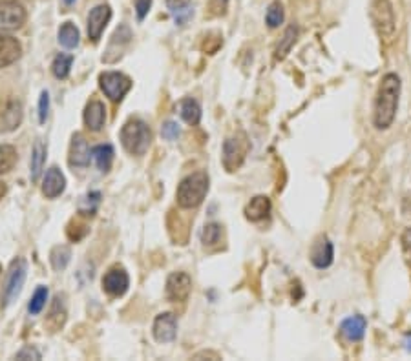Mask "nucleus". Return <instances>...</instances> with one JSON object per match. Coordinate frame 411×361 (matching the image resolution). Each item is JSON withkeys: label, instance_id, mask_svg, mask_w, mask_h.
<instances>
[{"label": "nucleus", "instance_id": "39", "mask_svg": "<svg viewBox=\"0 0 411 361\" xmlns=\"http://www.w3.org/2000/svg\"><path fill=\"white\" fill-rule=\"evenodd\" d=\"M48 111H50V95H48V92H42L41 101H39V120H41V125L46 122Z\"/></svg>", "mask_w": 411, "mask_h": 361}, {"label": "nucleus", "instance_id": "17", "mask_svg": "<svg viewBox=\"0 0 411 361\" xmlns=\"http://www.w3.org/2000/svg\"><path fill=\"white\" fill-rule=\"evenodd\" d=\"M66 316H68V311H66V303L65 296H55L53 303H51V309L46 316V321H44V327H46L50 332H57L65 327L66 323Z\"/></svg>", "mask_w": 411, "mask_h": 361}, {"label": "nucleus", "instance_id": "12", "mask_svg": "<svg viewBox=\"0 0 411 361\" xmlns=\"http://www.w3.org/2000/svg\"><path fill=\"white\" fill-rule=\"evenodd\" d=\"M335 257V248L333 243L329 241V237L320 236L318 239L314 241L313 248H311V263H313L314 269L323 270L333 264Z\"/></svg>", "mask_w": 411, "mask_h": 361}, {"label": "nucleus", "instance_id": "22", "mask_svg": "<svg viewBox=\"0 0 411 361\" xmlns=\"http://www.w3.org/2000/svg\"><path fill=\"white\" fill-rule=\"evenodd\" d=\"M180 113L183 120L190 126L199 125V120H201V106L194 99H183L180 104Z\"/></svg>", "mask_w": 411, "mask_h": 361}, {"label": "nucleus", "instance_id": "4", "mask_svg": "<svg viewBox=\"0 0 411 361\" xmlns=\"http://www.w3.org/2000/svg\"><path fill=\"white\" fill-rule=\"evenodd\" d=\"M371 22L375 31L379 33L380 41L391 42L397 31V20H395V10L389 0H373L370 10Z\"/></svg>", "mask_w": 411, "mask_h": 361}, {"label": "nucleus", "instance_id": "8", "mask_svg": "<svg viewBox=\"0 0 411 361\" xmlns=\"http://www.w3.org/2000/svg\"><path fill=\"white\" fill-rule=\"evenodd\" d=\"M99 84H101V90L105 92L110 101L119 102L123 101L126 93L132 88V80L123 73H117V71H107L99 77Z\"/></svg>", "mask_w": 411, "mask_h": 361}, {"label": "nucleus", "instance_id": "29", "mask_svg": "<svg viewBox=\"0 0 411 361\" xmlns=\"http://www.w3.org/2000/svg\"><path fill=\"white\" fill-rule=\"evenodd\" d=\"M59 42L68 50H74L79 44V29L72 22H65L59 28Z\"/></svg>", "mask_w": 411, "mask_h": 361}, {"label": "nucleus", "instance_id": "48", "mask_svg": "<svg viewBox=\"0 0 411 361\" xmlns=\"http://www.w3.org/2000/svg\"><path fill=\"white\" fill-rule=\"evenodd\" d=\"M0 272H2V269H0Z\"/></svg>", "mask_w": 411, "mask_h": 361}, {"label": "nucleus", "instance_id": "32", "mask_svg": "<svg viewBox=\"0 0 411 361\" xmlns=\"http://www.w3.org/2000/svg\"><path fill=\"white\" fill-rule=\"evenodd\" d=\"M283 17H285V15H283L282 2H280V0H274L273 4L267 8V13H265V22H267L269 28L274 29L283 22Z\"/></svg>", "mask_w": 411, "mask_h": 361}, {"label": "nucleus", "instance_id": "5", "mask_svg": "<svg viewBox=\"0 0 411 361\" xmlns=\"http://www.w3.org/2000/svg\"><path fill=\"white\" fill-rule=\"evenodd\" d=\"M250 150V141L245 132H236L223 143V167L227 171L240 170Z\"/></svg>", "mask_w": 411, "mask_h": 361}, {"label": "nucleus", "instance_id": "27", "mask_svg": "<svg viewBox=\"0 0 411 361\" xmlns=\"http://www.w3.org/2000/svg\"><path fill=\"white\" fill-rule=\"evenodd\" d=\"M296 37H298V28H296V26H289V28L285 29V33H283V37H282V41H280V44H278L276 53H274L276 60L285 59L287 53H289V51H291V48L295 46Z\"/></svg>", "mask_w": 411, "mask_h": 361}, {"label": "nucleus", "instance_id": "40", "mask_svg": "<svg viewBox=\"0 0 411 361\" xmlns=\"http://www.w3.org/2000/svg\"><path fill=\"white\" fill-rule=\"evenodd\" d=\"M152 8V0H135V13H137L139 20H144V17L148 15Z\"/></svg>", "mask_w": 411, "mask_h": 361}, {"label": "nucleus", "instance_id": "3", "mask_svg": "<svg viewBox=\"0 0 411 361\" xmlns=\"http://www.w3.org/2000/svg\"><path fill=\"white\" fill-rule=\"evenodd\" d=\"M121 143L132 155H143L152 143V132L144 120L132 119L121 130Z\"/></svg>", "mask_w": 411, "mask_h": 361}, {"label": "nucleus", "instance_id": "30", "mask_svg": "<svg viewBox=\"0 0 411 361\" xmlns=\"http://www.w3.org/2000/svg\"><path fill=\"white\" fill-rule=\"evenodd\" d=\"M17 159H19L17 150L11 144H0V174L13 170Z\"/></svg>", "mask_w": 411, "mask_h": 361}, {"label": "nucleus", "instance_id": "16", "mask_svg": "<svg viewBox=\"0 0 411 361\" xmlns=\"http://www.w3.org/2000/svg\"><path fill=\"white\" fill-rule=\"evenodd\" d=\"M66 188V179L62 176V171L57 167H51L44 176V183H42V194L46 195L48 199H55L59 197Z\"/></svg>", "mask_w": 411, "mask_h": 361}, {"label": "nucleus", "instance_id": "28", "mask_svg": "<svg viewBox=\"0 0 411 361\" xmlns=\"http://www.w3.org/2000/svg\"><path fill=\"white\" fill-rule=\"evenodd\" d=\"M88 234V222L84 221V215L79 213L77 218H74L68 222V228H66V236L69 241H81L84 236Z\"/></svg>", "mask_w": 411, "mask_h": 361}, {"label": "nucleus", "instance_id": "24", "mask_svg": "<svg viewBox=\"0 0 411 361\" xmlns=\"http://www.w3.org/2000/svg\"><path fill=\"white\" fill-rule=\"evenodd\" d=\"M99 204H101V192L90 190L79 203V213L84 218H92L97 212Z\"/></svg>", "mask_w": 411, "mask_h": 361}, {"label": "nucleus", "instance_id": "31", "mask_svg": "<svg viewBox=\"0 0 411 361\" xmlns=\"http://www.w3.org/2000/svg\"><path fill=\"white\" fill-rule=\"evenodd\" d=\"M72 62H74V57L66 55V53H60V55L55 57L53 64H51V71H53L57 79H66L68 77Z\"/></svg>", "mask_w": 411, "mask_h": 361}, {"label": "nucleus", "instance_id": "2", "mask_svg": "<svg viewBox=\"0 0 411 361\" xmlns=\"http://www.w3.org/2000/svg\"><path fill=\"white\" fill-rule=\"evenodd\" d=\"M208 183L210 180H208L207 171H194V174L187 176L177 186V204L187 210L199 206L208 194Z\"/></svg>", "mask_w": 411, "mask_h": 361}, {"label": "nucleus", "instance_id": "45", "mask_svg": "<svg viewBox=\"0 0 411 361\" xmlns=\"http://www.w3.org/2000/svg\"><path fill=\"white\" fill-rule=\"evenodd\" d=\"M6 190H8V188H6L4 183L0 180V199H2V197H4V195H6Z\"/></svg>", "mask_w": 411, "mask_h": 361}, {"label": "nucleus", "instance_id": "42", "mask_svg": "<svg viewBox=\"0 0 411 361\" xmlns=\"http://www.w3.org/2000/svg\"><path fill=\"white\" fill-rule=\"evenodd\" d=\"M17 360H41V352L33 347H24L22 351L17 354Z\"/></svg>", "mask_w": 411, "mask_h": 361}, {"label": "nucleus", "instance_id": "18", "mask_svg": "<svg viewBox=\"0 0 411 361\" xmlns=\"http://www.w3.org/2000/svg\"><path fill=\"white\" fill-rule=\"evenodd\" d=\"M22 53L20 42L10 35H0V68H8L17 62Z\"/></svg>", "mask_w": 411, "mask_h": 361}, {"label": "nucleus", "instance_id": "26", "mask_svg": "<svg viewBox=\"0 0 411 361\" xmlns=\"http://www.w3.org/2000/svg\"><path fill=\"white\" fill-rule=\"evenodd\" d=\"M44 162H46V146H44L41 141H37L35 146H33L32 153V180H35V183H37L39 177H41Z\"/></svg>", "mask_w": 411, "mask_h": 361}, {"label": "nucleus", "instance_id": "36", "mask_svg": "<svg viewBox=\"0 0 411 361\" xmlns=\"http://www.w3.org/2000/svg\"><path fill=\"white\" fill-rule=\"evenodd\" d=\"M222 44H223V38L220 33H208L207 37H205L203 44H201V48H203L205 53L213 55V53H216V51L222 48Z\"/></svg>", "mask_w": 411, "mask_h": 361}, {"label": "nucleus", "instance_id": "35", "mask_svg": "<svg viewBox=\"0 0 411 361\" xmlns=\"http://www.w3.org/2000/svg\"><path fill=\"white\" fill-rule=\"evenodd\" d=\"M46 301H48V288L46 287H39L37 290H35V294H33L32 301H29V305H28L29 314H32V316L41 314L42 309L46 306Z\"/></svg>", "mask_w": 411, "mask_h": 361}, {"label": "nucleus", "instance_id": "33", "mask_svg": "<svg viewBox=\"0 0 411 361\" xmlns=\"http://www.w3.org/2000/svg\"><path fill=\"white\" fill-rule=\"evenodd\" d=\"M69 257H72V252H69L68 246H55L50 255L51 267L55 270H65L66 264L69 263Z\"/></svg>", "mask_w": 411, "mask_h": 361}, {"label": "nucleus", "instance_id": "21", "mask_svg": "<svg viewBox=\"0 0 411 361\" xmlns=\"http://www.w3.org/2000/svg\"><path fill=\"white\" fill-rule=\"evenodd\" d=\"M107 119V108L101 101H92L84 110V125L92 132H99Z\"/></svg>", "mask_w": 411, "mask_h": 361}, {"label": "nucleus", "instance_id": "9", "mask_svg": "<svg viewBox=\"0 0 411 361\" xmlns=\"http://www.w3.org/2000/svg\"><path fill=\"white\" fill-rule=\"evenodd\" d=\"M22 122V104L17 97L8 95L0 101V132H11Z\"/></svg>", "mask_w": 411, "mask_h": 361}, {"label": "nucleus", "instance_id": "14", "mask_svg": "<svg viewBox=\"0 0 411 361\" xmlns=\"http://www.w3.org/2000/svg\"><path fill=\"white\" fill-rule=\"evenodd\" d=\"M112 19V10L108 4L95 6L88 15V37L92 42H99L107 24Z\"/></svg>", "mask_w": 411, "mask_h": 361}, {"label": "nucleus", "instance_id": "23", "mask_svg": "<svg viewBox=\"0 0 411 361\" xmlns=\"http://www.w3.org/2000/svg\"><path fill=\"white\" fill-rule=\"evenodd\" d=\"M167 6L170 13L180 26L187 22L192 17V8H190V0H167Z\"/></svg>", "mask_w": 411, "mask_h": 361}, {"label": "nucleus", "instance_id": "38", "mask_svg": "<svg viewBox=\"0 0 411 361\" xmlns=\"http://www.w3.org/2000/svg\"><path fill=\"white\" fill-rule=\"evenodd\" d=\"M180 134H181L180 126H177V122H174V120H168V122H165V125H163L161 135L165 137V139L174 141L180 137Z\"/></svg>", "mask_w": 411, "mask_h": 361}, {"label": "nucleus", "instance_id": "1", "mask_svg": "<svg viewBox=\"0 0 411 361\" xmlns=\"http://www.w3.org/2000/svg\"><path fill=\"white\" fill-rule=\"evenodd\" d=\"M400 88V77L397 73H386L380 80L373 110V125L377 130H388L393 125L398 110Z\"/></svg>", "mask_w": 411, "mask_h": 361}, {"label": "nucleus", "instance_id": "11", "mask_svg": "<svg viewBox=\"0 0 411 361\" xmlns=\"http://www.w3.org/2000/svg\"><path fill=\"white\" fill-rule=\"evenodd\" d=\"M130 287V278L126 270L123 267H114V269L108 270L102 278V288L107 294H110L112 297L123 296Z\"/></svg>", "mask_w": 411, "mask_h": 361}, {"label": "nucleus", "instance_id": "15", "mask_svg": "<svg viewBox=\"0 0 411 361\" xmlns=\"http://www.w3.org/2000/svg\"><path fill=\"white\" fill-rule=\"evenodd\" d=\"M69 167L86 168L90 164V146L83 134H75L69 144Z\"/></svg>", "mask_w": 411, "mask_h": 361}, {"label": "nucleus", "instance_id": "10", "mask_svg": "<svg viewBox=\"0 0 411 361\" xmlns=\"http://www.w3.org/2000/svg\"><path fill=\"white\" fill-rule=\"evenodd\" d=\"M192 290V279L185 272H174L167 279V297L174 303L187 301Z\"/></svg>", "mask_w": 411, "mask_h": 361}, {"label": "nucleus", "instance_id": "37", "mask_svg": "<svg viewBox=\"0 0 411 361\" xmlns=\"http://www.w3.org/2000/svg\"><path fill=\"white\" fill-rule=\"evenodd\" d=\"M400 243H402V254H404V260H406L407 267L411 269V227L404 230V234H402L400 237Z\"/></svg>", "mask_w": 411, "mask_h": 361}, {"label": "nucleus", "instance_id": "7", "mask_svg": "<svg viewBox=\"0 0 411 361\" xmlns=\"http://www.w3.org/2000/svg\"><path fill=\"white\" fill-rule=\"evenodd\" d=\"M28 19L24 6L17 0H2L0 2V31H13L22 28Z\"/></svg>", "mask_w": 411, "mask_h": 361}, {"label": "nucleus", "instance_id": "19", "mask_svg": "<svg viewBox=\"0 0 411 361\" xmlns=\"http://www.w3.org/2000/svg\"><path fill=\"white\" fill-rule=\"evenodd\" d=\"M365 329H368V321H365V318L361 314H356L342 321V325H340V334H342L347 341H361V339L364 338Z\"/></svg>", "mask_w": 411, "mask_h": 361}, {"label": "nucleus", "instance_id": "6", "mask_svg": "<svg viewBox=\"0 0 411 361\" xmlns=\"http://www.w3.org/2000/svg\"><path fill=\"white\" fill-rule=\"evenodd\" d=\"M26 272H28V263L20 257V260H15L11 263L10 274H8V279H6L4 290L0 294V306L6 309L10 306L17 297H19L20 290L24 287V281H26Z\"/></svg>", "mask_w": 411, "mask_h": 361}, {"label": "nucleus", "instance_id": "43", "mask_svg": "<svg viewBox=\"0 0 411 361\" xmlns=\"http://www.w3.org/2000/svg\"><path fill=\"white\" fill-rule=\"evenodd\" d=\"M402 212L411 218V195H406V197H404V203H402Z\"/></svg>", "mask_w": 411, "mask_h": 361}, {"label": "nucleus", "instance_id": "47", "mask_svg": "<svg viewBox=\"0 0 411 361\" xmlns=\"http://www.w3.org/2000/svg\"><path fill=\"white\" fill-rule=\"evenodd\" d=\"M65 2H66V4H68V6H69V4H74L75 0H65Z\"/></svg>", "mask_w": 411, "mask_h": 361}, {"label": "nucleus", "instance_id": "13", "mask_svg": "<svg viewBox=\"0 0 411 361\" xmlns=\"http://www.w3.org/2000/svg\"><path fill=\"white\" fill-rule=\"evenodd\" d=\"M152 334L156 341L159 343H170L176 339L177 334V318L172 312H165L159 314L154 321Z\"/></svg>", "mask_w": 411, "mask_h": 361}, {"label": "nucleus", "instance_id": "34", "mask_svg": "<svg viewBox=\"0 0 411 361\" xmlns=\"http://www.w3.org/2000/svg\"><path fill=\"white\" fill-rule=\"evenodd\" d=\"M222 239V227L217 225V222H208L205 225V228L201 230V243L205 246H213L217 245Z\"/></svg>", "mask_w": 411, "mask_h": 361}, {"label": "nucleus", "instance_id": "44", "mask_svg": "<svg viewBox=\"0 0 411 361\" xmlns=\"http://www.w3.org/2000/svg\"><path fill=\"white\" fill-rule=\"evenodd\" d=\"M196 360H199V358H213V360H220V356H217L216 352H201V354H196Z\"/></svg>", "mask_w": 411, "mask_h": 361}, {"label": "nucleus", "instance_id": "41", "mask_svg": "<svg viewBox=\"0 0 411 361\" xmlns=\"http://www.w3.org/2000/svg\"><path fill=\"white\" fill-rule=\"evenodd\" d=\"M227 8H229V0H210V13L216 15V17L225 15Z\"/></svg>", "mask_w": 411, "mask_h": 361}, {"label": "nucleus", "instance_id": "46", "mask_svg": "<svg viewBox=\"0 0 411 361\" xmlns=\"http://www.w3.org/2000/svg\"><path fill=\"white\" fill-rule=\"evenodd\" d=\"M406 348L407 352H411V332L406 334Z\"/></svg>", "mask_w": 411, "mask_h": 361}, {"label": "nucleus", "instance_id": "25", "mask_svg": "<svg viewBox=\"0 0 411 361\" xmlns=\"http://www.w3.org/2000/svg\"><path fill=\"white\" fill-rule=\"evenodd\" d=\"M92 155L95 162H97L99 170L108 171L112 167V161H114V146L112 144H97L92 150Z\"/></svg>", "mask_w": 411, "mask_h": 361}, {"label": "nucleus", "instance_id": "20", "mask_svg": "<svg viewBox=\"0 0 411 361\" xmlns=\"http://www.w3.org/2000/svg\"><path fill=\"white\" fill-rule=\"evenodd\" d=\"M271 199H269L267 195H256L252 199L249 201V204L245 206V218L249 219L252 222H258L262 219L269 218V213H271Z\"/></svg>", "mask_w": 411, "mask_h": 361}]
</instances>
